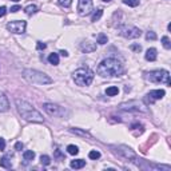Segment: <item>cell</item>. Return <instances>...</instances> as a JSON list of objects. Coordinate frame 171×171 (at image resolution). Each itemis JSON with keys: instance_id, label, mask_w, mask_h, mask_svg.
<instances>
[{"instance_id": "7a4b0ae2", "label": "cell", "mask_w": 171, "mask_h": 171, "mask_svg": "<svg viewBox=\"0 0 171 171\" xmlns=\"http://www.w3.org/2000/svg\"><path fill=\"white\" fill-rule=\"evenodd\" d=\"M15 103H16L18 112L20 114V116L24 120L32 122V123H43L44 119H43L42 114H40L31 103L26 102V100H23V99H16Z\"/></svg>"}, {"instance_id": "ac0fdd59", "label": "cell", "mask_w": 171, "mask_h": 171, "mask_svg": "<svg viewBox=\"0 0 171 171\" xmlns=\"http://www.w3.org/2000/svg\"><path fill=\"white\" fill-rule=\"evenodd\" d=\"M38 7H36L35 4H29V5H27L26 7V8H24V12L27 13V15H29V16H31V15H33V13H36V12H38Z\"/></svg>"}, {"instance_id": "cb8c5ba5", "label": "cell", "mask_w": 171, "mask_h": 171, "mask_svg": "<svg viewBox=\"0 0 171 171\" xmlns=\"http://www.w3.org/2000/svg\"><path fill=\"white\" fill-rule=\"evenodd\" d=\"M67 151H68V154H71V155H76L79 152V149L75 145H70V146H67Z\"/></svg>"}, {"instance_id": "8d00e7d4", "label": "cell", "mask_w": 171, "mask_h": 171, "mask_svg": "<svg viewBox=\"0 0 171 171\" xmlns=\"http://www.w3.org/2000/svg\"><path fill=\"white\" fill-rule=\"evenodd\" d=\"M20 9V5H13V7H11V12H18Z\"/></svg>"}, {"instance_id": "f546056e", "label": "cell", "mask_w": 171, "mask_h": 171, "mask_svg": "<svg viewBox=\"0 0 171 171\" xmlns=\"http://www.w3.org/2000/svg\"><path fill=\"white\" fill-rule=\"evenodd\" d=\"M88 156H90V159H99L100 158V152L99 151H90Z\"/></svg>"}, {"instance_id": "d4e9b609", "label": "cell", "mask_w": 171, "mask_h": 171, "mask_svg": "<svg viewBox=\"0 0 171 171\" xmlns=\"http://www.w3.org/2000/svg\"><path fill=\"white\" fill-rule=\"evenodd\" d=\"M162 44H163V47H165L166 50H170L171 48V43H170L169 36H163V38H162Z\"/></svg>"}, {"instance_id": "8992f818", "label": "cell", "mask_w": 171, "mask_h": 171, "mask_svg": "<svg viewBox=\"0 0 171 171\" xmlns=\"http://www.w3.org/2000/svg\"><path fill=\"white\" fill-rule=\"evenodd\" d=\"M43 110L52 116H59V118H67L68 116V111L64 107H60L53 103H43Z\"/></svg>"}, {"instance_id": "2e32d148", "label": "cell", "mask_w": 171, "mask_h": 171, "mask_svg": "<svg viewBox=\"0 0 171 171\" xmlns=\"http://www.w3.org/2000/svg\"><path fill=\"white\" fill-rule=\"evenodd\" d=\"M70 166H71V169H82V167L86 166V160H83V159L72 160V162L70 163Z\"/></svg>"}, {"instance_id": "5b68a950", "label": "cell", "mask_w": 171, "mask_h": 171, "mask_svg": "<svg viewBox=\"0 0 171 171\" xmlns=\"http://www.w3.org/2000/svg\"><path fill=\"white\" fill-rule=\"evenodd\" d=\"M146 80L151 83H166V86H171L170 82V74L166 70H155L146 74Z\"/></svg>"}, {"instance_id": "3957f363", "label": "cell", "mask_w": 171, "mask_h": 171, "mask_svg": "<svg viewBox=\"0 0 171 171\" xmlns=\"http://www.w3.org/2000/svg\"><path fill=\"white\" fill-rule=\"evenodd\" d=\"M23 78L29 83H35V84H51L52 79L44 72L36 71V70L27 68L23 71Z\"/></svg>"}, {"instance_id": "8fae6325", "label": "cell", "mask_w": 171, "mask_h": 171, "mask_svg": "<svg viewBox=\"0 0 171 171\" xmlns=\"http://www.w3.org/2000/svg\"><path fill=\"white\" fill-rule=\"evenodd\" d=\"M165 90H152V91H150L147 95L145 96V103L147 106L149 104H152V103H155L156 100H160L165 96Z\"/></svg>"}, {"instance_id": "d6986e66", "label": "cell", "mask_w": 171, "mask_h": 171, "mask_svg": "<svg viewBox=\"0 0 171 171\" xmlns=\"http://www.w3.org/2000/svg\"><path fill=\"white\" fill-rule=\"evenodd\" d=\"M106 94L108 96H116L119 94V88L118 87H115V86H111V87H108V88L106 90Z\"/></svg>"}, {"instance_id": "52a82bcc", "label": "cell", "mask_w": 171, "mask_h": 171, "mask_svg": "<svg viewBox=\"0 0 171 171\" xmlns=\"http://www.w3.org/2000/svg\"><path fill=\"white\" fill-rule=\"evenodd\" d=\"M118 32H119V35H122L126 39H136V38H140V35H142V31H140L138 27L127 26V24L120 26L118 28Z\"/></svg>"}, {"instance_id": "4316f807", "label": "cell", "mask_w": 171, "mask_h": 171, "mask_svg": "<svg viewBox=\"0 0 171 171\" xmlns=\"http://www.w3.org/2000/svg\"><path fill=\"white\" fill-rule=\"evenodd\" d=\"M40 163H42V165H44V166H48L50 163H51V159H50L48 155H42V156H40Z\"/></svg>"}, {"instance_id": "83f0119b", "label": "cell", "mask_w": 171, "mask_h": 171, "mask_svg": "<svg viewBox=\"0 0 171 171\" xmlns=\"http://www.w3.org/2000/svg\"><path fill=\"white\" fill-rule=\"evenodd\" d=\"M58 3L62 7H64V8H70L72 4V0H58Z\"/></svg>"}, {"instance_id": "ffe728a7", "label": "cell", "mask_w": 171, "mask_h": 171, "mask_svg": "<svg viewBox=\"0 0 171 171\" xmlns=\"http://www.w3.org/2000/svg\"><path fill=\"white\" fill-rule=\"evenodd\" d=\"M48 62L53 66H58L59 64V55L58 53H50L48 56Z\"/></svg>"}, {"instance_id": "6da1fadb", "label": "cell", "mask_w": 171, "mask_h": 171, "mask_svg": "<svg viewBox=\"0 0 171 171\" xmlns=\"http://www.w3.org/2000/svg\"><path fill=\"white\" fill-rule=\"evenodd\" d=\"M125 68L123 64L115 58H107L99 63L96 72L102 78H112V76H119L122 75Z\"/></svg>"}, {"instance_id": "4fadbf2b", "label": "cell", "mask_w": 171, "mask_h": 171, "mask_svg": "<svg viewBox=\"0 0 171 171\" xmlns=\"http://www.w3.org/2000/svg\"><path fill=\"white\" fill-rule=\"evenodd\" d=\"M9 108V102H8V98L5 96V94L3 91H0V112H4V111H8Z\"/></svg>"}, {"instance_id": "74e56055", "label": "cell", "mask_w": 171, "mask_h": 171, "mask_svg": "<svg viewBox=\"0 0 171 171\" xmlns=\"http://www.w3.org/2000/svg\"><path fill=\"white\" fill-rule=\"evenodd\" d=\"M60 53H62L63 56H68V52H67V51H60Z\"/></svg>"}, {"instance_id": "f1b7e54d", "label": "cell", "mask_w": 171, "mask_h": 171, "mask_svg": "<svg viewBox=\"0 0 171 171\" xmlns=\"http://www.w3.org/2000/svg\"><path fill=\"white\" fill-rule=\"evenodd\" d=\"M126 5H130V7H136L139 5V0H123Z\"/></svg>"}, {"instance_id": "ba28073f", "label": "cell", "mask_w": 171, "mask_h": 171, "mask_svg": "<svg viewBox=\"0 0 171 171\" xmlns=\"http://www.w3.org/2000/svg\"><path fill=\"white\" fill-rule=\"evenodd\" d=\"M120 110L123 111H135V112H146V106L142 104L138 100H130L127 103H122L119 106Z\"/></svg>"}, {"instance_id": "d590c367", "label": "cell", "mask_w": 171, "mask_h": 171, "mask_svg": "<svg viewBox=\"0 0 171 171\" xmlns=\"http://www.w3.org/2000/svg\"><path fill=\"white\" fill-rule=\"evenodd\" d=\"M23 147H24V146H23V143H22V142H18V143L15 145V149L18 150V151H22Z\"/></svg>"}, {"instance_id": "836d02e7", "label": "cell", "mask_w": 171, "mask_h": 171, "mask_svg": "<svg viewBox=\"0 0 171 171\" xmlns=\"http://www.w3.org/2000/svg\"><path fill=\"white\" fill-rule=\"evenodd\" d=\"M46 43H42V42H38V44H36V48L38 50H44L46 48Z\"/></svg>"}, {"instance_id": "e575fe53", "label": "cell", "mask_w": 171, "mask_h": 171, "mask_svg": "<svg viewBox=\"0 0 171 171\" xmlns=\"http://www.w3.org/2000/svg\"><path fill=\"white\" fill-rule=\"evenodd\" d=\"M5 13H7V8H5V7H4V5L0 7V18H3Z\"/></svg>"}, {"instance_id": "277c9868", "label": "cell", "mask_w": 171, "mask_h": 171, "mask_svg": "<svg viewBox=\"0 0 171 171\" xmlns=\"http://www.w3.org/2000/svg\"><path fill=\"white\" fill-rule=\"evenodd\" d=\"M72 78H74V82L80 87L90 86L94 80V72L88 67H82V68H78L74 72Z\"/></svg>"}, {"instance_id": "603a6c76", "label": "cell", "mask_w": 171, "mask_h": 171, "mask_svg": "<svg viewBox=\"0 0 171 171\" xmlns=\"http://www.w3.org/2000/svg\"><path fill=\"white\" fill-rule=\"evenodd\" d=\"M102 16H103V9H96V11L94 12V15H92L91 22H98Z\"/></svg>"}, {"instance_id": "d6a6232c", "label": "cell", "mask_w": 171, "mask_h": 171, "mask_svg": "<svg viewBox=\"0 0 171 171\" xmlns=\"http://www.w3.org/2000/svg\"><path fill=\"white\" fill-rule=\"evenodd\" d=\"M4 149H5V140L0 138V151H4Z\"/></svg>"}, {"instance_id": "7c38bea8", "label": "cell", "mask_w": 171, "mask_h": 171, "mask_svg": "<svg viewBox=\"0 0 171 171\" xmlns=\"http://www.w3.org/2000/svg\"><path fill=\"white\" fill-rule=\"evenodd\" d=\"M78 12L79 15L86 16L92 12V0H79L78 3Z\"/></svg>"}, {"instance_id": "9a60e30c", "label": "cell", "mask_w": 171, "mask_h": 171, "mask_svg": "<svg viewBox=\"0 0 171 171\" xmlns=\"http://www.w3.org/2000/svg\"><path fill=\"white\" fill-rule=\"evenodd\" d=\"M145 58H146V60H149V62H155L156 58H158L156 50H155V48H149V50L146 51Z\"/></svg>"}, {"instance_id": "7402d4cb", "label": "cell", "mask_w": 171, "mask_h": 171, "mask_svg": "<svg viewBox=\"0 0 171 171\" xmlns=\"http://www.w3.org/2000/svg\"><path fill=\"white\" fill-rule=\"evenodd\" d=\"M96 40H98L99 44H106L107 42H108V38H107V35H104V33H99L98 36H96Z\"/></svg>"}, {"instance_id": "1f68e13d", "label": "cell", "mask_w": 171, "mask_h": 171, "mask_svg": "<svg viewBox=\"0 0 171 171\" xmlns=\"http://www.w3.org/2000/svg\"><path fill=\"white\" fill-rule=\"evenodd\" d=\"M130 48H131L132 51H135V52H140V51H142V46H139V44H131V46H130Z\"/></svg>"}, {"instance_id": "30bf717a", "label": "cell", "mask_w": 171, "mask_h": 171, "mask_svg": "<svg viewBox=\"0 0 171 171\" xmlns=\"http://www.w3.org/2000/svg\"><path fill=\"white\" fill-rule=\"evenodd\" d=\"M112 147L114 149H116V152H118L120 156H123L125 159L130 160V162H135L136 163V160H138L136 154L134 152L130 147H127V146H112Z\"/></svg>"}, {"instance_id": "e0dca14e", "label": "cell", "mask_w": 171, "mask_h": 171, "mask_svg": "<svg viewBox=\"0 0 171 171\" xmlns=\"http://www.w3.org/2000/svg\"><path fill=\"white\" fill-rule=\"evenodd\" d=\"M0 166L4 167V169H11L12 163H11V160H9V156H3V158L0 159Z\"/></svg>"}, {"instance_id": "5bb4252c", "label": "cell", "mask_w": 171, "mask_h": 171, "mask_svg": "<svg viewBox=\"0 0 171 171\" xmlns=\"http://www.w3.org/2000/svg\"><path fill=\"white\" fill-rule=\"evenodd\" d=\"M80 50H82L83 52H92L96 50V44H94V43H90V42H83L82 44H80Z\"/></svg>"}, {"instance_id": "ab89813d", "label": "cell", "mask_w": 171, "mask_h": 171, "mask_svg": "<svg viewBox=\"0 0 171 171\" xmlns=\"http://www.w3.org/2000/svg\"><path fill=\"white\" fill-rule=\"evenodd\" d=\"M12 2H19V0H12Z\"/></svg>"}, {"instance_id": "4dcf8cb0", "label": "cell", "mask_w": 171, "mask_h": 171, "mask_svg": "<svg viewBox=\"0 0 171 171\" xmlns=\"http://www.w3.org/2000/svg\"><path fill=\"white\" fill-rule=\"evenodd\" d=\"M146 39L147 40H155L156 39V33L152 32V31H149L146 33Z\"/></svg>"}, {"instance_id": "484cf974", "label": "cell", "mask_w": 171, "mask_h": 171, "mask_svg": "<svg viewBox=\"0 0 171 171\" xmlns=\"http://www.w3.org/2000/svg\"><path fill=\"white\" fill-rule=\"evenodd\" d=\"M23 156H24V159L26 160H32L33 158H35V152L33 151H24V154H23Z\"/></svg>"}, {"instance_id": "9c48e42d", "label": "cell", "mask_w": 171, "mask_h": 171, "mask_svg": "<svg viewBox=\"0 0 171 171\" xmlns=\"http://www.w3.org/2000/svg\"><path fill=\"white\" fill-rule=\"evenodd\" d=\"M27 28V23L24 20H12L7 24V29L12 33H16V35H20V33H24Z\"/></svg>"}, {"instance_id": "f35d334b", "label": "cell", "mask_w": 171, "mask_h": 171, "mask_svg": "<svg viewBox=\"0 0 171 171\" xmlns=\"http://www.w3.org/2000/svg\"><path fill=\"white\" fill-rule=\"evenodd\" d=\"M103 2H111V0H103Z\"/></svg>"}, {"instance_id": "44dd1931", "label": "cell", "mask_w": 171, "mask_h": 171, "mask_svg": "<svg viewBox=\"0 0 171 171\" xmlns=\"http://www.w3.org/2000/svg\"><path fill=\"white\" fill-rule=\"evenodd\" d=\"M70 131L74 132V134H76V135H80V136H87V138H91V135H90L88 132H86V131H82V130H79V128H70Z\"/></svg>"}]
</instances>
